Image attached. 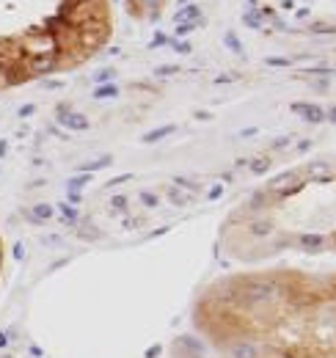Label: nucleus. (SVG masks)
<instances>
[{
    "instance_id": "412c9836",
    "label": "nucleus",
    "mask_w": 336,
    "mask_h": 358,
    "mask_svg": "<svg viewBox=\"0 0 336 358\" xmlns=\"http://www.w3.org/2000/svg\"><path fill=\"white\" fill-rule=\"evenodd\" d=\"M113 201V207H116V209H124L127 207V199H124V196H116V199H110Z\"/></svg>"
},
{
    "instance_id": "20e7f679",
    "label": "nucleus",
    "mask_w": 336,
    "mask_h": 358,
    "mask_svg": "<svg viewBox=\"0 0 336 358\" xmlns=\"http://www.w3.org/2000/svg\"><path fill=\"white\" fill-rule=\"evenodd\" d=\"M174 19H177L179 25H182V22H201V9H199V3H187L185 9L177 11V17H174Z\"/></svg>"
},
{
    "instance_id": "9d476101",
    "label": "nucleus",
    "mask_w": 336,
    "mask_h": 358,
    "mask_svg": "<svg viewBox=\"0 0 336 358\" xmlns=\"http://www.w3.org/2000/svg\"><path fill=\"white\" fill-rule=\"evenodd\" d=\"M243 22L248 25V28H262V14H257V11H248V14L243 17Z\"/></svg>"
},
{
    "instance_id": "7ed1b4c3",
    "label": "nucleus",
    "mask_w": 336,
    "mask_h": 358,
    "mask_svg": "<svg viewBox=\"0 0 336 358\" xmlns=\"http://www.w3.org/2000/svg\"><path fill=\"white\" fill-rule=\"evenodd\" d=\"M292 111H298L300 116H303V119H309V121H312V124H317V121H322V119H325V113H322V111H320L317 105H306V102H292Z\"/></svg>"
},
{
    "instance_id": "a211bd4d",
    "label": "nucleus",
    "mask_w": 336,
    "mask_h": 358,
    "mask_svg": "<svg viewBox=\"0 0 336 358\" xmlns=\"http://www.w3.org/2000/svg\"><path fill=\"white\" fill-rule=\"evenodd\" d=\"M141 199H144L146 207H154V204H157V196H152V193H141Z\"/></svg>"
},
{
    "instance_id": "ddd939ff",
    "label": "nucleus",
    "mask_w": 336,
    "mask_h": 358,
    "mask_svg": "<svg viewBox=\"0 0 336 358\" xmlns=\"http://www.w3.org/2000/svg\"><path fill=\"white\" fill-rule=\"evenodd\" d=\"M267 166H270V160H254V163H251V171H254V174H262V171H267Z\"/></svg>"
},
{
    "instance_id": "f257e3e1",
    "label": "nucleus",
    "mask_w": 336,
    "mask_h": 358,
    "mask_svg": "<svg viewBox=\"0 0 336 358\" xmlns=\"http://www.w3.org/2000/svg\"><path fill=\"white\" fill-rule=\"evenodd\" d=\"M196 325L226 358H336V273L218 284L196 309Z\"/></svg>"
},
{
    "instance_id": "0eeeda50",
    "label": "nucleus",
    "mask_w": 336,
    "mask_h": 358,
    "mask_svg": "<svg viewBox=\"0 0 336 358\" xmlns=\"http://www.w3.org/2000/svg\"><path fill=\"white\" fill-rule=\"evenodd\" d=\"M50 215H52V207L50 204H36V207L31 209V218L33 221H47Z\"/></svg>"
},
{
    "instance_id": "4468645a",
    "label": "nucleus",
    "mask_w": 336,
    "mask_h": 358,
    "mask_svg": "<svg viewBox=\"0 0 336 358\" xmlns=\"http://www.w3.org/2000/svg\"><path fill=\"white\" fill-rule=\"evenodd\" d=\"M154 75L157 77H171V75H177V66H160V69H154Z\"/></svg>"
},
{
    "instance_id": "2eb2a0df",
    "label": "nucleus",
    "mask_w": 336,
    "mask_h": 358,
    "mask_svg": "<svg viewBox=\"0 0 336 358\" xmlns=\"http://www.w3.org/2000/svg\"><path fill=\"white\" fill-rule=\"evenodd\" d=\"M61 212H64V221H69V224H75V221H77V212H75L72 207L61 204Z\"/></svg>"
},
{
    "instance_id": "393cba45",
    "label": "nucleus",
    "mask_w": 336,
    "mask_h": 358,
    "mask_svg": "<svg viewBox=\"0 0 336 358\" xmlns=\"http://www.w3.org/2000/svg\"><path fill=\"white\" fill-rule=\"evenodd\" d=\"M177 182H179L182 187H187V190H196V187H199V185H193V182H187V179H177Z\"/></svg>"
},
{
    "instance_id": "9b49d317",
    "label": "nucleus",
    "mask_w": 336,
    "mask_h": 358,
    "mask_svg": "<svg viewBox=\"0 0 336 358\" xmlns=\"http://www.w3.org/2000/svg\"><path fill=\"white\" fill-rule=\"evenodd\" d=\"M83 185H89V177H86V174H77V177L69 179V190H80Z\"/></svg>"
},
{
    "instance_id": "f8f14e48",
    "label": "nucleus",
    "mask_w": 336,
    "mask_h": 358,
    "mask_svg": "<svg viewBox=\"0 0 336 358\" xmlns=\"http://www.w3.org/2000/svg\"><path fill=\"white\" fill-rule=\"evenodd\" d=\"M226 44L232 47V52H243V47H240V42H237V36H234V33H226Z\"/></svg>"
},
{
    "instance_id": "5701e85b",
    "label": "nucleus",
    "mask_w": 336,
    "mask_h": 358,
    "mask_svg": "<svg viewBox=\"0 0 336 358\" xmlns=\"http://www.w3.org/2000/svg\"><path fill=\"white\" fill-rule=\"evenodd\" d=\"M80 237H99L97 229H80Z\"/></svg>"
},
{
    "instance_id": "39448f33",
    "label": "nucleus",
    "mask_w": 336,
    "mask_h": 358,
    "mask_svg": "<svg viewBox=\"0 0 336 358\" xmlns=\"http://www.w3.org/2000/svg\"><path fill=\"white\" fill-rule=\"evenodd\" d=\"M31 69H33V72H50V69H52V56H47V58H44V56L33 58V61H31Z\"/></svg>"
},
{
    "instance_id": "aec40b11",
    "label": "nucleus",
    "mask_w": 336,
    "mask_h": 358,
    "mask_svg": "<svg viewBox=\"0 0 336 358\" xmlns=\"http://www.w3.org/2000/svg\"><path fill=\"white\" fill-rule=\"evenodd\" d=\"M174 50L177 52H190V44L187 42H174Z\"/></svg>"
},
{
    "instance_id": "423d86ee",
    "label": "nucleus",
    "mask_w": 336,
    "mask_h": 358,
    "mask_svg": "<svg viewBox=\"0 0 336 358\" xmlns=\"http://www.w3.org/2000/svg\"><path fill=\"white\" fill-rule=\"evenodd\" d=\"M113 163V157H110V154H105V157H99V160H91V163H83V166H80V168H83V171H99V168H105V166H110Z\"/></svg>"
},
{
    "instance_id": "6e6552de",
    "label": "nucleus",
    "mask_w": 336,
    "mask_h": 358,
    "mask_svg": "<svg viewBox=\"0 0 336 358\" xmlns=\"http://www.w3.org/2000/svg\"><path fill=\"white\" fill-rule=\"evenodd\" d=\"M168 132H174V124H165V127H160V130H152L149 135H144V144H152V141H160V138H165Z\"/></svg>"
},
{
    "instance_id": "dca6fc26",
    "label": "nucleus",
    "mask_w": 336,
    "mask_h": 358,
    "mask_svg": "<svg viewBox=\"0 0 336 358\" xmlns=\"http://www.w3.org/2000/svg\"><path fill=\"white\" fill-rule=\"evenodd\" d=\"M199 28V22H182V25H177V33L182 36V33H190V31H196Z\"/></svg>"
},
{
    "instance_id": "bb28decb",
    "label": "nucleus",
    "mask_w": 336,
    "mask_h": 358,
    "mask_svg": "<svg viewBox=\"0 0 336 358\" xmlns=\"http://www.w3.org/2000/svg\"><path fill=\"white\" fill-rule=\"evenodd\" d=\"M107 77H113V69L110 72L105 69V72H99V75H97V80H107Z\"/></svg>"
},
{
    "instance_id": "c85d7f7f",
    "label": "nucleus",
    "mask_w": 336,
    "mask_h": 358,
    "mask_svg": "<svg viewBox=\"0 0 336 358\" xmlns=\"http://www.w3.org/2000/svg\"><path fill=\"white\" fill-rule=\"evenodd\" d=\"M220 190H223V187H212V190H210V199H218Z\"/></svg>"
},
{
    "instance_id": "7c9ffc66",
    "label": "nucleus",
    "mask_w": 336,
    "mask_h": 358,
    "mask_svg": "<svg viewBox=\"0 0 336 358\" xmlns=\"http://www.w3.org/2000/svg\"><path fill=\"white\" fill-rule=\"evenodd\" d=\"M6 154V141H0V157Z\"/></svg>"
},
{
    "instance_id": "f03ea898",
    "label": "nucleus",
    "mask_w": 336,
    "mask_h": 358,
    "mask_svg": "<svg viewBox=\"0 0 336 358\" xmlns=\"http://www.w3.org/2000/svg\"><path fill=\"white\" fill-rule=\"evenodd\" d=\"M58 121L66 127V130H89V119L83 116V113H72V111H64L58 113Z\"/></svg>"
},
{
    "instance_id": "cd10ccee",
    "label": "nucleus",
    "mask_w": 336,
    "mask_h": 358,
    "mask_svg": "<svg viewBox=\"0 0 336 358\" xmlns=\"http://www.w3.org/2000/svg\"><path fill=\"white\" fill-rule=\"evenodd\" d=\"M69 201H72V204H80V193L72 190V193H69Z\"/></svg>"
},
{
    "instance_id": "c756f323",
    "label": "nucleus",
    "mask_w": 336,
    "mask_h": 358,
    "mask_svg": "<svg viewBox=\"0 0 336 358\" xmlns=\"http://www.w3.org/2000/svg\"><path fill=\"white\" fill-rule=\"evenodd\" d=\"M325 119H331V121H336V107H331V111L325 113Z\"/></svg>"
},
{
    "instance_id": "b1692460",
    "label": "nucleus",
    "mask_w": 336,
    "mask_h": 358,
    "mask_svg": "<svg viewBox=\"0 0 336 358\" xmlns=\"http://www.w3.org/2000/svg\"><path fill=\"white\" fill-rule=\"evenodd\" d=\"M171 201H174V204H179V207H182V204H185V196H182V193H171Z\"/></svg>"
},
{
    "instance_id": "a878e982",
    "label": "nucleus",
    "mask_w": 336,
    "mask_h": 358,
    "mask_svg": "<svg viewBox=\"0 0 336 358\" xmlns=\"http://www.w3.org/2000/svg\"><path fill=\"white\" fill-rule=\"evenodd\" d=\"M309 72H312V75H325V72H331V69H328V66H317V69H309Z\"/></svg>"
},
{
    "instance_id": "4be33fe9",
    "label": "nucleus",
    "mask_w": 336,
    "mask_h": 358,
    "mask_svg": "<svg viewBox=\"0 0 336 358\" xmlns=\"http://www.w3.org/2000/svg\"><path fill=\"white\" fill-rule=\"evenodd\" d=\"M33 111H36V105H22L19 107V116H33Z\"/></svg>"
},
{
    "instance_id": "1a4fd4ad",
    "label": "nucleus",
    "mask_w": 336,
    "mask_h": 358,
    "mask_svg": "<svg viewBox=\"0 0 336 358\" xmlns=\"http://www.w3.org/2000/svg\"><path fill=\"white\" fill-rule=\"evenodd\" d=\"M116 94H119V89H116V86H99V89L97 91H94V99H105V97H116Z\"/></svg>"
},
{
    "instance_id": "6ab92c4d",
    "label": "nucleus",
    "mask_w": 336,
    "mask_h": 358,
    "mask_svg": "<svg viewBox=\"0 0 336 358\" xmlns=\"http://www.w3.org/2000/svg\"><path fill=\"white\" fill-rule=\"evenodd\" d=\"M267 64L270 66H290V61L287 58H267Z\"/></svg>"
},
{
    "instance_id": "f3484780",
    "label": "nucleus",
    "mask_w": 336,
    "mask_h": 358,
    "mask_svg": "<svg viewBox=\"0 0 336 358\" xmlns=\"http://www.w3.org/2000/svg\"><path fill=\"white\" fill-rule=\"evenodd\" d=\"M312 31H314V33H336V28H333V25H325V22L312 25Z\"/></svg>"
}]
</instances>
